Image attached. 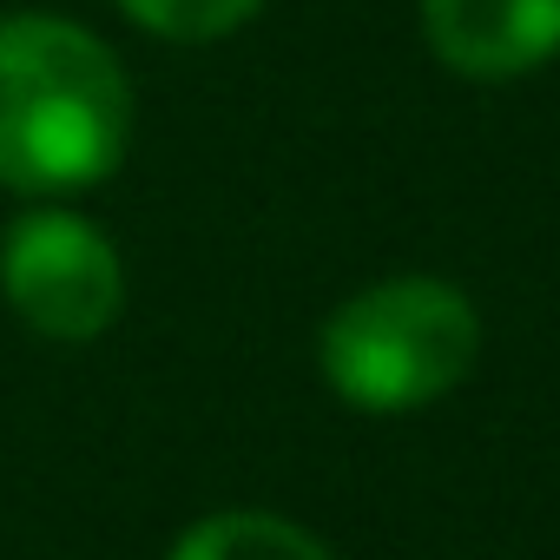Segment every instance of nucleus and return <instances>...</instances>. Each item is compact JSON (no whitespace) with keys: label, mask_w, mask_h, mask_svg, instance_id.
I'll return each instance as SVG.
<instances>
[{"label":"nucleus","mask_w":560,"mask_h":560,"mask_svg":"<svg viewBox=\"0 0 560 560\" xmlns=\"http://www.w3.org/2000/svg\"><path fill=\"white\" fill-rule=\"evenodd\" d=\"M132 145V86L113 47L54 14L0 21V185L86 191Z\"/></svg>","instance_id":"f257e3e1"},{"label":"nucleus","mask_w":560,"mask_h":560,"mask_svg":"<svg viewBox=\"0 0 560 560\" xmlns=\"http://www.w3.org/2000/svg\"><path fill=\"white\" fill-rule=\"evenodd\" d=\"M481 357V317L442 277H389L330 311L317 337L324 383L370 416H402L448 396Z\"/></svg>","instance_id":"f03ea898"},{"label":"nucleus","mask_w":560,"mask_h":560,"mask_svg":"<svg viewBox=\"0 0 560 560\" xmlns=\"http://www.w3.org/2000/svg\"><path fill=\"white\" fill-rule=\"evenodd\" d=\"M0 291L27 330L54 343H93L126 304V270L113 237L86 218L27 211L0 237Z\"/></svg>","instance_id":"7ed1b4c3"},{"label":"nucleus","mask_w":560,"mask_h":560,"mask_svg":"<svg viewBox=\"0 0 560 560\" xmlns=\"http://www.w3.org/2000/svg\"><path fill=\"white\" fill-rule=\"evenodd\" d=\"M422 34L462 80H521L560 54V0H422Z\"/></svg>","instance_id":"20e7f679"},{"label":"nucleus","mask_w":560,"mask_h":560,"mask_svg":"<svg viewBox=\"0 0 560 560\" xmlns=\"http://www.w3.org/2000/svg\"><path fill=\"white\" fill-rule=\"evenodd\" d=\"M165 560H337V553L317 534H304L298 521L237 508V514H211V521L185 527Z\"/></svg>","instance_id":"39448f33"},{"label":"nucleus","mask_w":560,"mask_h":560,"mask_svg":"<svg viewBox=\"0 0 560 560\" xmlns=\"http://www.w3.org/2000/svg\"><path fill=\"white\" fill-rule=\"evenodd\" d=\"M119 8L159 40H224L264 8V0H119Z\"/></svg>","instance_id":"423d86ee"}]
</instances>
